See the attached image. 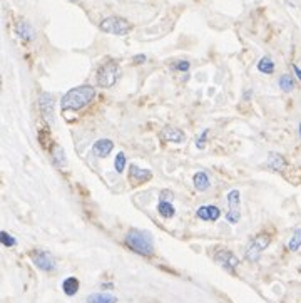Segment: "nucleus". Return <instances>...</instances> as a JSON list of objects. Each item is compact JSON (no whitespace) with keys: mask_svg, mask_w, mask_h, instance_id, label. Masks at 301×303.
<instances>
[{"mask_svg":"<svg viewBox=\"0 0 301 303\" xmlns=\"http://www.w3.org/2000/svg\"><path fill=\"white\" fill-rule=\"evenodd\" d=\"M95 97V87L94 86H79L70 89L67 94H64L61 101V106L64 111H79L85 107L87 104H91L92 99Z\"/></svg>","mask_w":301,"mask_h":303,"instance_id":"f257e3e1","label":"nucleus"},{"mask_svg":"<svg viewBox=\"0 0 301 303\" xmlns=\"http://www.w3.org/2000/svg\"><path fill=\"white\" fill-rule=\"evenodd\" d=\"M258 71L261 74H273L274 72V62L269 57H263L258 62Z\"/></svg>","mask_w":301,"mask_h":303,"instance_id":"412c9836","label":"nucleus"},{"mask_svg":"<svg viewBox=\"0 0 301 303\" xmlns=\"http://www.w3.org/2000/svg\"><path fill=\"white\" fill-rule=\"evenodd\" d=\"M114 168H116V173H122L126 168V154L119 153L116 156V161H114Z\"/></svg>","mask_w":301,"mask_h":303,"instance_id":"393cba45","label":"nucleus"},{"mask_svg":"<svg viewBox=\"0 0 301 303\" xmlns=\"http://www.w3.org/2000/svg\"><path fill=\"white\" fill-rule=\"evenodd\" d=\"M268 164H269L271 169H274V171H283V169L288 166V162L281 154L278 153H269V156H268Z\"/></svg>","mask_w":301,"mask_h":303,"instance_id":"2eb2a0df","label":"nucleus"},{"mask_svg":"<svg viewBox=\"0 0 301 303\" xmlns=\"http://www.w3.org/2000/svg\"><path fill=\"white\" fill-rule=\"evenodd\" d=\"M151 178H152V173L149 169H143L137 164H131V168H129V179H131V183L134 186H139V184L146 183V181H149Z\"/></svg>","mask_w":301,"mask_h":303,"instance_id":"1a4fd4ad","label":"nucleus"},{"mask_svg":"<svg viewBox=\"0 0 301 303\" xmlns=\"http://www.w3.org/2000/svg\"><path fill=\"white\" fill-rule=\"evenodd\" d=\"M207 132H209V131H207V129H206V131H204L203 134H201L199 138H198V141H196V146H198V149H203V147H204V144H206V136H207Z\"/></svg>","mask_w":301,"mask_h":303,"instance_id":"bb28decb","label":"nucleus"},{"mask_svg":"<svg viewBox=\"0 0 301 303\" xmlns=\"http://www.w3.org/2000/svg\"><path fill=\"white\" fill-rule=\"evenodd\" d=\"M39 104L44 112V117H46L47 121H52V117H54V99H52V96L49 94V92L40 94Z\"/></svg>","mask_w":301,"mask_h":303,"instance_id":"f8f14e48","label":"nucleus"},{"mask_svg":"<svg viewBox=\"0 0 301 303\" xmlns=\"http://www.w3.org/2000/svg\"><path fill=\"white\" fill-rule=\"evenodd\" d=\"M196 216L203 221H216L219 216H221V209L214 205H206L201 206V208L196 211Z\"/></svg>","mask_w":301,"mask_h":303,"instance_id":"9d476101","label":"nucleus"},{"mask_svg":"<svg viewBox=\"0 0 301 303\" xmlns=\"http://www.w3.org/2000/svg\"><path fill=\"white\" fill-rule=\"evenodd\" d=\"M70 2H77V0H70Z\"/></svg>","mask_w":301,"mask_h":303,"instance_id":"473e14b6","label":"nucleus"},{"mask_svg":"<svg viewBox=\"0 0 301 303\" xmlns=\"http://www.w3.org/2000/svg\"><path fill=\"white\" fill-rule=\"evenodd\" d=\"M293 71H295L296 77H298V79H300V82H301V69H300V67H298V65H296V64H293Z\"/></svg>","mask_w":301,"mask_h":303,"instance_id":"c756f323","label":"nucleus"},{"mask_svg":"<svg viewBox=\"0 0 301 303\" xmlns=\"http://www.w3.org/2000/svg\"><path fill=\"white\" fill-rule=\"evenodd\" d=\"M0 239H2V245L7 246V248H12V246L17 245V239L14 238V236H10L7 231H2L0 233Z\"/></svg>","mask_w":301,"mask_h":303,"instance_id":"b1692460","label":"nucleus"},{"mask_svg":"<svg viewBox=\"0 0 301 303\" xmlns=\"http://www.w3.org/2000/svg\"><path fill=\"white\" fill-rule=\"evenodd\" d=\"M300 248H301V230L298 228V230H295V233H293L291 238H289L288 250L289 251H298Z\"/></svg>","mask_w":301,"mask_h":303,"instance_id":"5701e85b","label":"nucleus"},{"mask_svg":"<svg viewBox=\"0 0 301 303\" xmlns=\"http://www.w3.org/2000/svg\"><path fill=\"white\" fill-rule=\"evenodd\" d=\"M278 84H280V87L283 92H291L296 86L295 79H293L289 74H283V76L280 77V80H278Z\"/></svg>","mask_w":301,"mask_h":303,"instance_id":"6ab92c4d","label":"nucleus"},{"mask_svg":"<svg viewBox=\"0 0 301 303\" xmlns=\"http://www.w3.org/2000/svg\"><path fill=\"white\" fill-rule=\"evenodd\" d=\"M99 29L106 34L126 35L132 31V24L122 17H107L99 24Z\"/></svg>","mask_w":301,"mask_h":303,"instance_id":"7ed1b4c3","label":"nucleus"},{"mask_svg":"<svg viewBox=\"0 0 301 303\" xmlns=\"http://www.w3.org/2000/svg\"><path fill=\"white\" fill-rule=\"evenodd\" d=\"M269 243H271V236L268 233H259L258 236H254L246 248V260L256 261L259 258V255H261V251H265L269 246Z\"/></svg>","mask_w":301,"mask_h":303,"instance_id":"39448f33","label":"nucleus"},{"mask_svg":"<svg viewBox=\"0 0 301 303\" xmlns=\"http://www.w3.org/2000/svg\"><path fill=\"white\" fill-rule=\"evenodd\" d=\"M298 131H300V138H301V123H300V129H298Z\"/></svg>","mask_w":301,"mask_h":303,"instance_id":"7c9ffc66","label":"nucleus"},{"mask_svg":"<svg viewBox=\"0 0 301 303\" xmlns=\"http://www.w3.org/2000/svg\"><path fill=\"white\" fill-rule=\"evenodd\" d=\"M87 303H117V298L109 293H92L87 297Z\"/></svg>","mask_w":301,"mask_h":303,"instance_id":"a211bd4d","label":"nucleus"},{"mask_svg":"<svg viewBox=\"0 0 301 303\" xmlns=\"http://www.w3.org/2000/svg\"><path fill=\"white\" fill-rule=\"evenodd\" d=\"M31 260L33 261V265H35L39 270H42V271H54L55 270V260L49 251L32 250L31 251Z\"/></svg>","mask_w":301,"mask_h":303,"instance_id":"0eeeda50","label":"nucleus"},{"mask_svg":"<svg viewBox=\"0 0 301 303\" xmlns=\"http://www.w3.org/2000/svg\"><path fill=\"white\" fill-rule=\"evenodd\" d=\"M119 79V65L116 61H107L97 71V86L99 87H112Z\"/></svg>","mask_w":301,"mask_h":303,"instance_id":"20e7f679","label":"nucleus"},{"mask_svg":"<svg viewBox=\"0 0 301 303\" xmlns=\"http://www.w3.org/2000/svg\"><path fill=\"white\" fill-rule=\"evenodd\" d=\"M158 211L162 218H173L174 213H176V209H174V206L171 205V201L161 199V203H159V206H158Z\"/></svg>","mask_w":301,"mask_h":303,"instance_id":"aec40b11","label":"nucleus"},{"mask_svg":"<svg viewBox=\"0 0 301 303\" xmlns=\"http://www.w3.org/2000/svg\"><path fill=\"white\" fill-rule=\"evenodd\" d=\"M161 138H164L166 141H169V143H177V144H181V143L186 141V134H184V132L181 131V129H177V128H173V126H167V128L162 129Z\"/></svg>","mask_w":301,"mask_h":303,"instance_id":"9b49d317","label":"nucleus"},{"mask_svg":"<svg viewBox=\"0 0 301 303\" xmlns=\"http://www.w3.org/2000/svg\"><path fill=\"white\" fill-rule=\"evenodd\" d=\"M134 62H136V64H143V62H146V55L144 54L136 55V57H134Z\"/></svg>","mask_w":301,"mask_h":303,"instance_id":"c85d7f7f","label":"nucleus"},{"mask_svg":"<svg viewBox=\"0 0 301 303\" xmlns=\"http://www.w3.org/2000/svg\"><path fill=\"white\" fill-rule=\"evenodd\" d=\"M16 32H17V35L20 37L22 40H25V42H31V40H33V37H35L32 25L29 24V22H25V20H18L17 22V24H16Z\"/></svg>","mask_w":301,"mask_h":303,"instance_id":"ddd939ff","label":"nucleus"},{"mask_svg":"<svg viewBox=\"0 0 301 303\" xmlns=\"http://www.w3.org/2000/svg\"><path fill=\"white\" fill-rule=\"evenodd\" d=\"M298 270H300V273H301V265H300V268H298Z\"/></svg>","mask_w":301,"mask_h":303,"instance_id":"2f4dec72","label":"nucleus"},{"mask_svg":"<svg viewBox=\"0 0 301 303\" xmlns=\"http://www.w3.org/2000/svg\"><path fill=\"white\" fill-rule=\"evenodd\" d=\"M161 199H164V201H171V199H173V193H171L169 190L162 191V193H161Z\"/></svg>","mask_w":301,"mask_h":303,"instance_id":"cd10ccee","label":"nucleus"},{"mask_svg":"<svg viewBox=\"0 0 301 303\" xmlns=\"http://www.w3.org/2000/svg\"><path fill=\"white\" fill-rule=\"evenodd\" d=\"M189 61H181V62H177V64H174V69L176 71H181V72H188L189 71Z\"/></svg>","mask_w":301,"mask_h":303,"instance_id":"a878e982","label":"nucleus"},{"mask_svg":"<svg viewBox=\"0 0 301 303\" xmlns=\"http://www.w3.org/2000/svg\"><path fill=\"white\" fill-rule=\"evenodd\" d=\"M52 158H54V161L57 166H61V168H64L65 166V153L61 146H57V144H55L54 149H52Z\"/></svg>","mask_w":301,"mask_h":303,"instance_id":"4be33fe9","label":"nucleus"},{"mask_svg":"<svg viewBox=\"0 0 301 303\" xmlns=\"http://www.w3.org/2000/svg\"><path fill=\"white\" fill-rule=\"evenodd\" d=\"M124 243L129 250L136 251L143 256H152L154 255V239L147 231L143 230H129L126 235Z\"/></svg>","mask_w":301,"mask_h":303,"instance_id":"f03ea898","label":"nucleus"},{"mask_svg":"<svg viewBox=\"0 0 301 303\" xmlns=\"http://www.w3.org/2000/svg\"><path fill=\"white\" fill-rule=\"evenodd\" d=\"M226 220L233 224H236L241 220V196L238 190H233L228 193V213H226Z\"/></svg>","mask_w":301,"mask_h":303,"instance_id":"423d86ee","label":"nucleus"},{"mask_svg":"<svg viewBox=\"0 0 301 303\" xmlns=\"http://www.w3.org/2000/svg\"><path fill=\"white\" fill-rule=\"evenodd\" d=\"M62 290H64V293L67 297H74V295L79 291V280H77L76 276L65 278L64 283H62Z\"/></svg>","mask_w":301,"mask_h":303,"instance_id":"f3484780","label":"nucleus"},{"mask_svg":"<svg viewBox=\"0 0 301 303\" xmlns=\"http://www.w3.org/2000/svg\"><path fill=\"white\" fill-rule=\"evenodd\" d=\"M214 260H216L222 268L228 270V271H231V273H234V270H236V267L239 265V260H238L236 255L226 248H218L216 253H214Z\"/></svg>","mask_w":301,"mask_h":303,"instance_id":"6e6552de","label":"nucleus"},{"mask_svg":"<svg viewBox=\"0 0 301 303\" xmlns=\"http://www.w3.org/2000/svg\"><path fill=\"white\" fill-rule=\"evenodd\" d=\"M192 183H194V188L198 191H206L207 188L211 186L209 176L206 175L204 171H198L194 176H192Z\"/></svg>","mask_w":301,"mask_h":303,"instance_id":"dca6fc26","label":"nucleus"},{"mask_svg":"<svg viewBox=\"0 0 301 303\" xmlns=\"http://www.w3.org/2000/svg\"><path fill=\"white\" fill-rule=\"evenodd\" d=\"M94 153H95V156H99V158H107L111 154V151L114 149V143L111 141V139H99L97 143L94 144Z\"/></svg>","mask_w":301,"mask_h":303,"instance_id":"4468645a","label":"nucleus"}]
</instances>
